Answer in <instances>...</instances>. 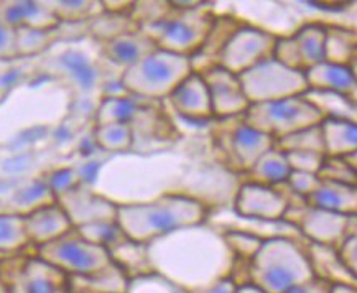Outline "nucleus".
Instances as JSON below:
<instances>
[{"label":"nucleus","mask_w":357,"mask_h":293,"mask_svg":"<svg viewBox=\"0 0 357 293\" xmlns=\"http://www.w3.org/2000/svg\"><path fill=\"white\" fill-rule=\"evenodd\" d=\"M146 255L155 273L188 293L231 277L236 262L224 231L209 221L150 241Z\"/></svg>","instance_id":"1"},{"label":"nucleus","mask_w":357,"mask_h":293,"mask_svg":"<svg viewBox=\"0 0 357 293\" xmlns=\"http://www.w3.org/2000/svg\"><path fill=\"white\" fill-rule=\"evenodd\" d=\"M209 214L208 206L196 198L168 193L145 203L119 204L116 223L127 239L149 244L176 229L203 224Z\"/></svg>","instance_id":"2"},{"label":"nucleus","mask_w":357,"mask_h":293,"mask_svg":"<svg viewBox=\"0 0 357 293\" xmlns=\"http://www.w3.org/2000/svg\"><path fill=\"white\" fill-rule=\"evenodd\" d=\"M306 244L291 237H268L247 264V283L264 293H285L313 278Z\"/></svg>","instance_id":"3"},{"label":"nucleus","mask_w":357,"mask_h":293,"mask_svg":"<svg viewBox=\"0 0 357 293\" xmlns=\"http://www.w3.org/2000/svg\"><path fill=\"white\" fill-rule=\"evenodd\" d=\"M216 13L203 2H170V8L152 24L142 25L158 50L191 58L208 38Z\"/></svg>","instance_id":"4"},{"label":"nucleus","mask_w":357,"mask_h":293,"mask_svg":"<svg viewBox=\"0 0 357 293\" xmlns=\"http://www.w3.org/2000/svg\"><path fill=\"white\" fill-rule=\"evenodd\" d=\"M193 73L191 59L155 50L121 73L123 91L134 98L158 100L168 98L180 82Z\"/></svg>","instance_id":"5"},{"label":"nucleus","mask_w":357,"mask_h":293,"mask_svg":"<svg viewBox=\"0 0 357 293\" xmlns=\"http://www.w3.org/2000/svg\"><path fill=\"white\" fill-rule=\"evenodd\" d=\"M324 116L308 99L301 96L249 104L242 121L252 129L262 132L270 139L280 140L296 132L319 126Z\"/></svg>","instance_id":"6"},{"label":"nucleus","mask_w":357,"mask_h":293,"mask_svg":"<svg viewBox=\"0 0 357 293\" xmlns=\"http://www.w3.org/2000/svg\"><path fill=\"white\" fill-rule=\"evenodd\" d=\"M35 254L68 277H86L114 264L106 247L86 241L76 229L48 244L35 247Z\"/></svg>","instance_id":"7"},{"label":"nucleus","mask_w":357,"mask_h":293,"mask_svg":"<svg viewBox=\"0 0 357 293\" xmlns=\"http://www.w3.org/2000/svg\"><path fill=\"white\" fill-rule=\"evenodd\" d=\"M237 77L249 104L301 96L308 91L305 73L287 68L273 57L241 73Z\"/></svg>","instance_id":"8"},{"label":"nucleus","mask_w":357,"mask_h":293,"mask_svg":"<svg viewBox=\"0 0 357 293\" xmlns=\"http://www.w3.org/2000/svg\"><path fill=\"white\" fill-rule=\"evenodd\" d=\"M283 221L300 231L305 241L340 249L346 237L357 236V214H337L308 204L288 208Z\"/></svg>","instance_id":"9"},{"label":"nucleus","mask_w":357,"mask_h":293,"mask_svg":"<svg viewBox=\"0 0 357 293\" xmlns=\"http://www.w3.org/2000/svg\"><path fill=\"white\" fill-rule=\"evenodd\" d=\"M277 40L278 35L273 31L244 22L229 36L218 58V66L239 76L241 73L272 58Z\"/></svg>","instance_id":"10"},{"label":"nucleus","mask_w":357,"mask_h":293,"mask_svg":"<svg viewBox=\"0 0 357 293\" xmlns=\"http://www.w3.org/2000/svg\"><path fill=\"white\" fill-rule=\"evenodd\" d=\"M0 277L10 293H68V276L36 254L22 257L13 267L3 260Z\"/></svg>","instance_id":"11"},{"label":"nucleus","mask_w":357,"mask_h":293,"mask_svg":"<svg viewBox=\"0 0 357 293\" xmlns=\"http://www.w3.org/2000/svg\"><path fill=\"white\" fill-rule=\"evenodd\" d=\"M326 24L310 22L298 27L290 35L278 36L273 58L291 70L306 73L324 61Z\"/></svg>","instance_id":"12"},{"label":"nucleus","mask_w":357,"mask_h":293,"mask_svg":"<svg viewBox=\"0 0 357 293\" xmlns=\"http://www.w3.org/2000/svg\"><path fill=\"white\" fill-rule=\"evenodd\" d=\"M290 201L280 185L265 186L244 181L234 195V213L239 218L270 223L282 221Z\"/></svg>","instance_id":"13"},{"label":"nucleus","mask_w":357,"mask_h":293,"mask_svg":"<svg viewBox=\"0 0 357 293\" xmlns=\"http://www.w3.org/2000/svg\"><path fill=\"white\" fill-rule=\"evenodd\" d=\"M206 82L214 119L241 117L249 107L239 77L221 66H211L198 73Z\"/></svg>","instance_id":"14"},{"label":"nucleus","mask_w":357,"mask_h":293,"mask_svg":"<svg viewBox=\"0 0 357 293\" xmlns=\"http://www.w3.org/2000/svg\"><path fill=\"white\" fill-rule=\"evenodd\" d=\"M56 201L65 209L73 227H81L93 223L116 221L117 218V204L82 183L68 193L58 196Z\"/></svg>","instance_id":"15"},{"label":"nucleus","mask_w":357,"mask_h":293,"mask_svg":"<svg viewBox=\"0 0 357 293\" xmlns=\"http://www.w3.org/2000/svg\"><path fill=\"white\" fill-rule=\"evenodd\" d=\"M275 140L270 139L262 132L252 129L242 121L232 129L227 137V155L229 168L232 172H239L245 175L250 170L252 165L262 157L267 150L273 149Z\"/></svg>","instance_id":"16"},{"label":"nucleus","mask_w":357,"mask_h":293,"mask_svg":"<svg viewBox=\"0 0 357 293\" xmlns=\"http://www.w3.org/2000/svg\"><path fill=\"white\" fill-rule=\"evenodd\" d=\"M167 99L173 111L186 121L204 122L214 119L208 88L198 73L185 77Z\"/></svg>","instance_id":"17"},{"label":"nucleus","mask_w":357,"mask_h":293,"mask_svg":"<svg viewBox=\"0 0 357 293\" xmlns=\"http://www.w3.org/2000/svg\"><path fill=\"white\" fill-rule=\"evenodd\" d=\"M0 24L8 29L54 30L59 27L48 2L38 0H0Z\"/></svg>","instance_id":"18"},{"label":"nucleus","mask_w":357,"mask_h":293,"mask_svg":"<svg viewBox=\"0 0 357 293\" xmlns=\"http://www.w3.org/2000/svg\"><path fill=\"white\" fill-rule=\"evenodd\" d=\"M24 218L26 236H29L30 246L33 247L48 244L75 229L58 201L40 206L33 211L24 214Z\"/></svg>","instance_id":"19"},{"label":"nucleus","mask_w":357,"mask_h":293,"mask_svg":"<svg viewBox=\"0 0 357 293\" xmlns=\"http://www.w3.org/2000/svg\"><path fill=\"white\" fill-rule=\"evenodd\" d=\"M99 47L102 58L121 73L157 50L153 40L140 29L99 43Z\"/></svg>","instance_id":"20"},{"label":"nucleus","mask_w":357,"mask_h":293,"mask_svg":"<svg viewBox=\"0 0 357 293\" xmlns=\"http://www.w3.org/2000/svg\"><path fill=\"white\" fill-rule=\"evenodd\" d=\"M306 84L310 91H323V93H336L352 99L356 103V71L346 65H334L321 61L319 65L310 68L305 73Z\"/></svg>","instance_id":"21"},{"label":"nucleus","mask_w":357,"mask_h":293,"mask_svg":"<svg viewBox=\"0 0 357 293\" xmlns=\"http://www.w3.org/2000/svg\"><path fill=\"white\" fill-rule=\"evenodd\" d=\"M306 257H308L311 272L318 280H323L334 285V283H342V285L357 287V277L342 265L337 249L329 246L314 244L308 242L306 244Z\"/></svg>","instance_id":"22"},{"label":"nucleus","mask_w":357,"mask_h":293,"mask_svg":"<svg viewBox=\"0 0 357 293\" xmlns=\"http://www.w3.org/2000/svg\"><path fill=\"white\" fill-rule=\"evenodd\" d=\"M244 24V20L236 17H218L214 18V24L209 31L208 38L203 43V47L195 57H191V68L193 73H203L208 68L218 65V58L221 54L224 45L234 31Z\"/></svg>","instance_id":"23"},{"label":"nucleus","mask_w":357,"mask_h":293,"mask_svg":"<svg viewBox=\"0 0 357 293\" xmlns=\"http://www.w3.org/2000/svg\"><path fill=\"white\" fill-rule=\"evenodd\" d=\"M311 208L337 214H357V186L321 180L319 186L305 200Z\"/></svg>","instance_id":"24"},{"label":"nucleus","mask_w":357,"mask_h":293,"mask_svg":"<svg viewBox=\"0 0 357 293\" xmlns=\"http://www.w3.org/2000/svg\"><path fill=\"white\" fill-rule=\"evenodd\" d=\"M157 100H146L134 96H119V98H102L94 111V126L102 123H134L137 117H140L150 104Z\"/></svg>","instance_id":"25"},{"label":"nucleus","mask_w":357,"mask_h":293,"mask_svg":"<svg viewBox=\"0 0 357 293\" xmlns=\"http://www.w3.org/2000/svg\"><path fill=\"white\" fill-rule=\"evenodd\" d=\"M58 71L81 91L94 89L100 82V68L91 61L88 53L76 48H70L59 54Z\"/></svg>","instance_id":"26"},{"label":"nucleus","mask_w":357,"mask_h":293,"mask_svg":"<svg viewBox=\"0 0 357 293\" xmlns=\"http://www.w3.org/2000/svg\"><path fill=\"white\" fill-rule=\"evenodd\" d=\"M326 157H346L357 152L356 122L342 119H323L319 123Z\"/></svg>","instance_id":"27"},{"label":"nucleus","mask_w":357,"mask_h":293,"mask_svg":"<svg viewBox=\"0 0 357 293\" xmlns=\"http://www.w3.org/2000/svg\"><path fill=\"white\" fill-rule=\"evenodd\" d=\"M129 278L117 265L86 277H68V293H126Z\"/></svg>","instance_id":"28"},{"label":"nucleus","mask_w":357,"mask_h":293,"mask_svg":"<svg viewBox=\"0 0 357 293\" xmlns=\"http://www.w3.org/2000/svg\"><path fill=\"white\" fill-rule=\"evenodd\" d=\"M290 173L291 167L288 163L287 155L273 146V149L267 150L257 162L252 165L250 170L245 173V181L265 186H278L287 183Z\"/></svg>","instance_id":"29"},{"label":"nucleus","mask_w":357,"mask_h":293,"mask_svg":"<svg viewBox=\"0 0 357 293\" xmlns=\"http://www.w3.org/2000/svg\"><path fill=\"white\" fill-rule=\"evenodd\" d=\"M109 254H111L114 265H117L129 280L153 272L152 267H150L149 255H146V244L123 239L117 246L111 247Z\"/></svg>","instance_id":"30"},{"label":"nucleus","mask_w":357,"mask_h":293,"mask_svg":"<svg viewBox=\"0 0 357 293\" xmlns=\"http://www.w3.org/2000/svg\"><path fill=\"white\" fill-rule=\"evenodd\" d=\"M324 61L354 68L356 31L337 25H328L326 40H324Z\"/></svg>","instance_id":"31"},{"label":"nucleus","mask_w":357,"mask_h":293,"mask_svg":"<svg viewBox=\"0 0 357 293\" xmlns=\"http://www.w3.org/2000/svg\"><path fill=\"white\" fill-rule=\"evenodd\" d=\"M134 30H139V24L129 13H111L102 10L88 22V31L94 40H98V43H104V41Z\"/></svg>","instance_id":"32"},{"label":"nucleus","mask_w":357,"mask_h":293,"mask_svg":"<svg viewBox=\"0 0 357 293\" xmlns=\"http://www.w3.org/2000/svg\"><path fill=\"white\" fill-rule=\"evenodd\" d=\"M30 246L24 214L0 213V255H15Z\"/></svg>","instance_id":"33"},{"label":"nucleus","mask_w":357,"mask_h":293,"mask_svg":"<svg viewBox=\"0 0 357 293\" xmlns=\"http://www.w3.org/2000/svg\"><path fill=\"white\" fill-rule=\"evenodd\" d=\"M93 137L100 150L112 155L132 152L134 149V132H132L130 123L114 122L94 126Z\"/></svg>","instance_id":"34"},{"label":"nucleus","mask_w":357,"mask_h":293,"mask_svg":"<svg viewBox=\"0 0 357 293\" xmlns=\"http://www.w3.org/2000/svg\"><path fill=\"white\" fill-rule=\"evenodd\" d=\"M303 96L321 111L324 119H342V121L356 122V103L346 96L310 89Z\"/></svg>","instance_id":"35"},{"label":"nucleus","mask_w":357,"mask_h":293,"mask_svg":"<svg viewBox=\"0 0 357 293\" xmlns=\"http://www.w3.org/2000/svg\"><path fill=\"white\" fill-rule=\"evenodd\" d=\"M58 40V29L36 30L17 29L15 30V52L17 58H29L45 53Z\"/></svg>","instance_id":"36"},{"label":"nucleus","mask_w":357,"mask_h":293,"mask_svg":"<svg viewBox=\"0 0 357 293\" xmlns=\"http://www.w3.org/2000/svg\"><path fill=\"white\" fill-rule=\"evenodd\" d=\"M48 7L56 15L59 24H76V22H89L91 18L102 12V3L89 2V0H59L48 2Z\"/></svg>","instance_id":"37"},{"label":"nucleus","mask_w":357,"mask_h":293,"mask_svg":"<svg viewBox=\"0 0 357 293\" xmlns=\"http://www.w3.org/2000/svg\"><path fill=\"white\" fill-rule=\"evenodd\" d=\"M54 201H56V198H54L53 191L50 190L47 181H33L17 191L15 206H13L12 213L26 214L40 208V206L54 203Z\"/></svg>","instance_id":"38"},{"label":"nucleus","mask_w":357,"mask_h":293,"mask_svg":"<svg viewBox=\"0 0 357 293\" xmlns=\"http://www.w3.org/2000/svg\"><path fill=\"white\" fill-rule=\"evenodd\" d=\"M275 149L282 150L283 153L287 152H318L324 153L323 137L319 126L310 127V129L300 130L296 134H291L285 139L275 140Z\"/></svg>","instance_id":"39"},{"label":"nucleus","mask_w":357,"mask_h":293,"mask_svg":"<svg viewBox=\"0 0 357 293\" xmlns=\"http://www.w3.org/2000/svg\"><path fill=\"white\" fill-rule=\"evenodd\" d=\"M79 234L84 237L86 241L93 242V244L102 246L109 250L111 247L117 246L119 242L127 239L121 231V227L117 226L116 221H102V223H93L86 224V226L75 227Z\"/></svg>","instance_id":"40"},{"label":"nucleus","mask_w":357,"mask_h":293,"mask_svg":"<svg viewBox=\"0 0 357 293\" xmlns=\"http://www.w3.org/2000/svg\"><path fill=\"white\" fill-rule=\"evenodd\" d=\"M224 231V239L231 247L232 254H234L236 260H242V262L249 264V260L254 257V254L257 253L260 244L264 239L260 237L249 234V232L234 231V229H222Z\"/></svg>","instance_id":"41"},{"label":"nucleus","mask_w":357,"mask_h":293,"mask_svg":"<svg viewBox=\"0 0 357 293\" xmlns=\"http://www.w3.org/2000/svg\"><path fill=\"white\" fill-rule=\"evenodd\" d=\"M318 178L324 181H336L342 185L357 186V170L342 157H326L318 170Z\"/></svg>","instance_id":"42"},{"label":"nucleus","mask_w":357,"mask_h":293,"mask_svg":"<svg viewBox=\"0 0 357 293\" xmlns=\"http://www.w3.org/2000/svg\"><path fill=\"white\" fill-rule=\"evenodd\" d=\"M126 293H188L175 283L167 280V278L158 276V273L150 272L146 276H140L130 278Z\"/></svg>","instance_id":"43"},{"label":"nucleus","mask_w":357,"mask_h":293,"mask_svg":"<svg viewBox=\"0 0 357 293\" xmlns=\"http://www.w3.org/2000/svg\"><path fill=\"white\" fill-rule=\"evenodd\" d=\"M319 183H321V180H319L317 173L291 170L287 180V186L290 188L293 193L298 195L300 198L306 200L319 186Z\"/></svg>","instance_id":"44"},{"label":"nucleus","mask_w":357,"mask_h":293,"mask_svg":"<svg viewBox=\"0 0 357 293\" xmlns=\"http://www.w3.org/2000/svg\"><path fill=\"white\" fill-rule=\"evenodd\" d=\"M285 155L291 170L308 173H318L326 158V155L318 152H287Z\"/></svg>","instance_id":"45"},{"label":"nucleus","mask_w":357,"mask_h":293,"mask_svg":"<svg viewBox=\"0 0 357 293\" xmlns=\"http://www.w3.org/2000/svg\"><path fill=\"white\" fill-rule=\"evenodd\" d=\"M341 262L349 270L352 276L357 277V236L346 237L344 242L337 249Z\"/></svg>","instance_id":"46"},{"label":"nucleus","mask_w":357,"mask_h":293,"mask_svg":"<svg viewBox=\"0 0 357 293\" xmlns=\"http://www.w3.org/2000/svg\"><path fill=\"white\" fill-rule=\"evenodd\" d=\"M17 58L15 30L0 24V59Z\"/></svg>","instance_id":"47"},{"label":"nucleus","mask_w":357,"mask_h":293,"mask_svg":"<svg viewBox=\"0 0 357 293\" xmlns=\"http://www.w3.org/2000/svg\"><path fill=\"white\" fill-rule=\"evenodd\" d=\"M285 293H329V283L318 280V278H311V280L301 283V285L293 287L291 290Z\"/></svg>","instance_id":"48"},{"label":"nucleus","mask_w":357,"mask_h":293,"mask_svg":"<svg viewBox=\"0 0 357 293\" xmlns=\"http://www.w3.org/2000/svg\"><path fill=\"white\" fill-rule=\"evenodd\" d=\"M237 287L239 285L232 280V277H226L222 278V280H218L216 283H213V285L201 288V290L193 292V293H236Z\"/></svg>","instance_id":"49"},{"label":"nucleus","mask_w":357,"mask_h":293,"mask_svg":"<svg viewBox=\"0 0 357 293\" xmlns=\"http://www.w3.org/2000/svg\"><path fill=\"white\" fill-rule=\"evenodd\" d=\"M306 6L311 8H318V10H328V12H340L346 10L347 3H317V2H306Z\"/></svg>","instance_id":"50"},{"label":"nucleus","mask_w":357,"mask_h":293,"mask_svg":"<svg viewBox=\"0 0 357 293\" xmlns=\"http://www.w3.org/2000/svg\"><path fill=\"white\" fill-rule=\"evenodd\" d=\"M329 293H357V287L334 283V285H329Z\"/></svg>","instance_id":"51"},{"label":"nucleus","mask_w":357,"mask_h":293,"mask_svg":"<svg viewBox=\"0 0 357 293\" xmlns=\"http://www.w3.org/2000/svg\"><path fill=\"white\" fill-rule=\"evenodd\" d=\"M236 293H264L262 290H259L257 287L250 285V283H244V285H239L237 287Z\"/></svg>","instance_id":"52"},{"label":"nucleus","mask_w":357,"mask_h":293,"mask_svg":"<svg viewBox=\"0 0 357 293\" xmlns=\"http://www.w3.org/2000/svg\"><path fill=\"white\" fill-rule=\"evenodd\" d=\"M0 293H10V292H8V287L6 285V282H3L2 277H0Z\"/></svg>","instance_id":"53"}]
</instances>
